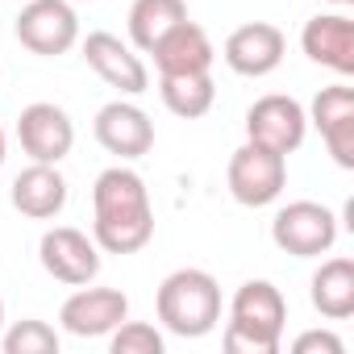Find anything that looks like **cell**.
Masks as SVG:
<instances>
[{
	"mask_svg": "<svg viewBox=\"0 0 354 354\" xmlns=\"http://www.w3.org/2000/svg\"><path fill=\"white\" fill-rule=\"evenodd\" d=\"M288 304L271 279H246L230 300L225 350L230 354H275L283 342Z\"/></svg>",
	"mask_w": 354,
	"mask_h": 354,
	"instance_id": "cell-1",
	"label": "cell"
},
{
	"mask_svg": "<svg viewBox=\"0 0 354 354\" xmlns=\"http://www.w3.org/2000/svg\"><path fill=\"white\" fill-rule=\"evenodd\" d=\"M154 313L175 337H205L221 321V283L201 267H180L158 283Z\"/></svg>",
	"mask_w": 354,
	"mask_h": 354,
	"instance_id": "cell-2",
	"label": "cell"
},
{
	"mask_svg": "<svg viewBox=\"0 0 354 354\" xmlns=\"http://www.w3.org/2000/svg\"><path fill=\"white\" fill-rule=\"evenodd\" d=\"M230 196L246 209H263L271 201H279L283 184H288V154H275L259 142H246L230 154Z\"/></svg>",
	"mask_w": 354,
	"mask_h": 354,
	"instance_id": "cell-3",
	"label": "cell"
},
{
	"mask_svg": "<svg viewBox=\"0 0 354 354\" xmlns=\"http://www.w3.org/2000/svg\"><path fill=\"white\" fill-rule=\"evenodd\" d=\"M271 242L292 259H321L337 242V217L317 201H292L275 213Z\"/></svg>",
	"mask_w": 354,
	"mask_h": 354,
	"instance_id": "cell-4",
	"label": "cell"
},
{
	"mask_svg": "<svg viewBox=\"0 0 354 354\" xmlns=\"http://www.w3.org/2000/svg\"><path fill=\"white\" fill-rule=\"evenodd\" d=\"M17 42L42 59L67 55L80 42V17L71 9V0H26V9L17 17Z\"/></svg>",
	"mask_w": 354,
	"mask_h": 354,
	"instance_id": "cell-5",
	"label": "cell"
},
{
	"mask_svg": "<svg viewBox=\"0 0 354 354\" xmlns=\"http://www.w3.org/2000/svg\"><path fill=\"white\" fill-rule=\"evenodd\" d=\"M38 259H42L46 275L67 288H84L100 275V246L84 230H71V225L46 230L38 242Z\"/></svg>",
	"mask_w": 354,
	"mask_h": 354,
	"instance_id": "cell-6",
	"label": "cell"
},
{
	"mask_svg": "<svg viewBox=\"0 0 354 354\" xmlns=\"http://www.w3.org/2000/svg\"><path fill=\"white\" fill-rule=\"evenodd\" d=\"M308 133V113L292 96H263L246 109V142H259L275 154L300 150Z\"/></svg>",
	"mask_w": 354,
	"mask_h": 354,
	"instance_id": "cell-7",
	"label": "cell"
},
{
	"mask_svg": "<svg viewBox=\"0 0 354 354\" xmlns=\"http://www.w3.org/2000/svg\"><path fill=\"white\" fill-rule=\"evenodd\" d=\"M17 142L21 150L34 158V162H63L75 146V125L71 117L50 104V100H38V104H26L21 117H17Z\"/></svg>",
	"mask_w": 354,
	"mask_h": 354,
	"instance_id": "cell-8",
	"label": "cell"
},
{
	"mask_svg": "<svg viewBox=\"0 0 354 354\" xmlns=\"http://www.w3.org/2000/svg\"><path fill=\"white\" fill-rule=\"evenodd\" d=\"M125 317H129L125 292H117V288H88V283L80 292H71L63 300V308H59L63 329L75 333V337H109Z\"/></svg>",
	"mask_w": 354,
	"mask_h": 354,
	"instance_id": "cell-9",
	"label": "cell"
},
{
	"mask_svg": "<svg viewBox=\"0 0 354 354\" xmlns=\"http://www.w3.org/2000/svg\"><path fill=\"white\" fill-rule=\"evenodd\" d=\"M283 50H288V38L279 26L271 21H250V26H238L230 38H225V63L234 75H246V80H263L271 75L279 63H283Z\"/></svg>",
	"mask_w": 354,
	"mask_h": 354,
	"instance_id": "cell-10",
	"label": "cell"
},
{
	"mask_svg": "<svg viewBox=\"0 0 354 354\" xmlns=\"http://www.w3.org/2000/svg\"><path fill=\"white\" fill-rule=\"evenodd\" d=\"M84 59H88V67H92L109 88H117L121 96H142V92L150 88L146 63H142V59L129 50V42H121L117 34H104V30L88 34V38H84Z\"/></svg>",
	"mask_w": 354,
	"mask_h": 354,
	"instance_id": "cell-11",
	"label": "cell"
},
{
	"mask_svg": "<svg viewBox=\"0 0 354 354\" xmlns=\"http://www.w3.org/2000/svg\"><path fill=\"white\" fill-rule=\"evenodd\" d=\"M92 133H96V142H100L109 154H117L121 162H133V158L150 154V146H154V121H150L138 104H129V100L104 104V109L96 113Z\"/></svg>",
	"mask_w": 354,
	"mask_h": 354,
	"instance_id": "cell-12",
	"label": "cell"
},
{
	"mask_svg": "<svg viewBox=\"0 0 354 354\" xmlns=\"http://www.w3.org/2000/svg\"><path fill=\"white\" fill-rule=\"evenodd\" d=\"M313 125L321 129L333 162L342 171H350L354 167V88H346V84L321 88L313 100Z\"/></svg>",
	"mask_w": 354,
	"mask_h": 354,
	"instance_id": "cell-13",
	"label": "cell"
},
{
	"mask_svg": "<svg viewBox=\"0 0 354 354\" xmlns=\"http://www.w3.org/2000/svg\"><path fill=\"white\" fill-rule=\"evenodd\" d=\"M13 209L30 221H50L67 205V180L59 175L55 162H30L13 180Z\"/></svg>",
	"mask_w": 354,
	"mask_h": 354,
	"instance_id": "cell-14",
	"label": "cell"
},
{
	"mask_svg": "<svg viewBox=\"0 0 354 354\" xmlns=\"http://www.w3.org/2000/svg\"><path fill=\"white\" fill-rule=\"evenodd\" d=\"M300 46L313 63L337 71V75H354V21L342 13H325L313 17L300 34Z\"/></svg>",
	"mask_w": 354,
	"mask_h": 354,
	"instance_id": "cell-15",
	"label": "cell"
},
{
	"mask_svg": "<svg viewBox=\"0 0 354 354\" xmlns=\"http://www.w3.org/2000/svg\"><path fill=\"white\" fill-rule=\"evenodd\" d=\"M154 67L158 75H192V71H209L217 50L209 42V34L196 26V21H180L154 50Z\"/></svg>",
	"mask_w": 354,
	"mask_h": 354,
	"instance_id": "cell-16",
	"label": "cell"
},
{
	"mask_svg": "<svg viewBox=\"0 0 354 354\" xmlns=\"http://www.w3.org/2000/svg\"><path fill=\"white\" fill-rule=\"evenodd\" d=\"M154 238V209L92 213V242L109 254H138Z\"/></svg>",
	"mask_w": 354,
	"mask_h": 354,
	"instance_id": "cell-17",
	"label": "cell"
},
{
	"mask_svg": "<svg viewBox=\"0 0 354 354\" xmlns=\"http://www.w3.org/2000/svg\"><path fill=\"white\" fill-rule=\"evenodd\" d=\"M180 21H188V0H133L129 5V38L146 55Z\"/></svg>",
	"mask_w": 354,
	"mask_h": 354,
	"instance_id": "cell-18",
	"label": "cell"
},
{
	"mask_svg": "<svg viewBox=\"0 0 354 354\" xmlns=\"http://www.w3.org/2000/svg\"><path fill=\"white\" fill-rule=\"evenodd\" d=\"M313 308L329 321H346L354 313V263L329 259L313 275Z\"/></svg>",
	"mask_w": 354,
	"mask_h": 354,
	"instance_id": "cell-19",
	"label": "cell"
},
{
	"mask_svg": "<svg viewBox=\"0 0 354 354\" xmlns=\"http://www.w3.org/2000/svg\"><path fill=\"white\" fill-rule=\"evenodd\" d=\"M129 209H150V192L142 175L129 167H109L92 184V213H129Z\"/></svg>",
	"mask_w": 354,
	"mask_h": 354,
	"instance_id": "cell-20",
	"label": "cell"
},
{
	"mask_svg": "<svg viewBox=\"0 0 354 354\" xmlns=\"http://www.w3.org/2000/svg\"><path fill=\"white\" fill-rule=\"evenodd\" d=\"M158 96L162 104L184 117V121H196L213 109L217 100V88H213V75L209 71H192V75H158Z\"/></svg>",
	"mask_w": 354,
	"mask_h": 354,
	"instance_id": "cell-21",
	"label": "cell"
},
{
	"mask_svg": "<svg viewBox=\"0 0 354 354\" xmlns=\"http://www.w3.org/2000/svg\"><path fill=\"white\" fill-rule=\"evenodd\" d=\"M0 346H5V354H59V333L46 321L26 317L0 337Z\"/></svg>",
	"mask_w": 354,
	"mask_h": 354,
	"instance_id": "cell-22",
	"label": "cell"
},
{
	"mask_svg": "<svg viewBox=\"0 0 354 354\" xmlns=\"http://www.w3.org/2000/svg\"><path fill=\"white\" fill-rule=\"evenodd\" d=\"M113 342V354H162V333L154 329V325H146V321H121L113 333H109Z\"/></svg>",
	"mask_w": 354,
	"mask_h": 354,
	"instance_id": "cell-23",
	"label": "cell"
},
{
	"mask_svg": "<svg viewBox=\"0 0 354 354\" xmlns=\"http://www.w3.org/2000/svg\"><path fill=\"white\" fill-rule=\"evenodd\" d=\"M292 350H296V354H313V350L342 354L346 346H342V337H337V333H329V329H308V333H300V337L292 342Z\"/></svg>",
	"mask_w": 354,
	"mask_h": 354,
	"instance_id": "cell-24",
	"label": "cell"
},
{
	"mask_svg": "<svg viewBox=\"0 0 354 354\" xmlns=\"http://www.w3.org/2000/svg\"><path fill=\"white\" fill-rule=\"evenodd\" d=\"M5 154H9V142H5V129H0V167H5Z\"/></svg>",
	"mask_w": 354,
	"mask_h": 354,
	"instance_id": "cell-25",
	"label": "cell"
},
{
	"mask_svg": "<svg viewBox=\"0 0 354 354\" xmlns=\"http://www.w3.org/2000/svg\"><path fill=\"white\" fill-rule=\"evenodd\" d=\"M329 5H350V0H329Z\"/></svg>",
	"mask_w": 354,
	"mask_h": 354,
	"instance_id": "cell-26",
	"label": "cell"
},
{
	"mask_svg": "<svg viewBox=\"0 0 354 354\" xmlns=\"http://www.w3.org/2000/svg\"><path fill=\"white\" fill-rule=\"evenodd\" d=\"M0 321H5V300H0Z\"/></svg>",
	"mask_w": 354,
	"mask_h": 354,
	"instance_id": "cell-27",
	"label": "cell"
}]
</instances>
